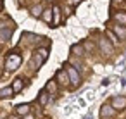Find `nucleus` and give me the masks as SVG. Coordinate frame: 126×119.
I'll return each mask as SVG.
<instances>
[{
  "mask_svg": "<svg viewBox=\"0 0 126 119\" xmlns=\"http://www.w3.org/2000/svg\"><path fill=\"white\" fill-rule=\"evenodd\" d=\"M21 62H23V57L19 54H16V52H11L5 57V69L7 71H16L21 66Z\"/></svg>",
  "mask_w": 126,
  "mask_h": 119,
  "instance_id": "nucleus-1",
  "label": "nucleus"
},
{
  "mask_svg": "<svg viewBox=\"0 0 126 119\" xmlns=\"http://www.w3.org/2000/svg\"><path fill=\"white\" fill-rule=\"evenodd\" d=\"M47 59H48V48H36L33 52V66H35V69L42 67Z\"/></svg>",
  "mask_w": 126,
  "mask_h": 119,
  "instance_id": "nucleus-2",
  "label": "nucleus"
},
{
  "mask_svg": "<svg viewBox=\"0 0 126 119\" xmlns=\"http://www.w3.org/2000/svg\"><path fill=\"white\" fill-rule=\"evenodd\" d=\"M98 47H100V52L104 55H107V57H110L114 54V45H112V42L107 36H100L98 38Z\"/></svg>",
  "mask_w": 126,
  "mask_h": 119,
  "instance_id": "nucleus-3",
  "label": "nucleus"
},
{
  "mask_svg": "<svg viewBox=\"0 0 126 119\" xmlns=\"http://www.w3.org/2000/svg\"><path fill=\"white\" fill-rule=\"evenodd\" d=\"M66 69H67V73H69L71 88H78V86H79V83H81V76H79L78 69H76V67H73V66H67Z\"/></svg>",
  "mask_w": 126,
  "mask_h": 119,
  "instance_id": "nucleus-4",
  "label": "nucleus"
},
{
  "mask_svg": "<svg viewBox=\"0 0 126 119\" xmlns=\"http://www.w3.org/2000/svg\"><path fill=\"white\" fill-rule=\"evenodd\" d=\"M55 79L61 86H71V81H69V73L67 69H59L55 73Z\"/></svg>",
  "mask_w": 126,
  "mask_h": 119,
  "instance_id": "nucleus-5",
  "label": "nucleus"
},
{
  "mask_svg": "<svg viewBox=\"0 0 126 119\" xmlns=\"http://www.w3.org/2000/svg\"><path fill=\"white\" fill-rule=\"evenodd\" d=\"M116 112H117V110H116L110 104H107V102H105V104H102V107H100V117H102V119L114 117V116H116Z\"/></svg>",
  "mask_w": 126,
  "mask_h": 119,
  "instance_id": "nucleus-6",
  "label": "nucleus"
},
{
  "mask_svg": "<svg viewBox=\"0 0 126 119\" xmlns=\"http://www.w3.org/2000/svg\"><path fill=\"white\" fill-rule=\"evenodd\" d=\"M110 105L116 109V110H124L126 109V97L123 95H116L110 98Z\"/></svg>",
  "mask_w": 126,
  "mask_h": 119,
  "instance_id": "nucleus-7",
  "label": "nucleus"
},
{
  "mask_svg": "<svg viewBox=\"0 0 126 119\" xmlns=\"http://www.w3.org/2000/svg\"><path fill=\"white\" fill-rule=\"evenodd\" d=\"M116 35H117V38L119 40H126V26H123V24H117V23H114L112 24V28H110Z\"/></svg>",
  "mask_w": 126,
  "mask_h": 119,
  "instance_id": "nucleus-8",
  "label": "nucleus"
},
{
  "mask_svg": "<svg viewBox=\"0 0 126 119\" xmlns=\"http://www.w3.org/2000/svg\"><path fill=\"white\" fill-rule=\"evenodd\" d=\"M59 83H57V79H48L47 81V85H45V90L50 93V95H57V90H59V86H57Z\"/></svg>",
  "mask_w": 126,
  "mask_h": 119,
  "instance_id": "nucleus-9",
  "label": "nucleus"
},
{
  "mask_svg": "<svg viewBox=\"0 0 126 119\" xmlns=\"http://www.w3.org/2000/svg\"><path fill=\"white\" fill-rule=\"evenodd\" d=\"M112 21H114V23H117V24L126 26V12H124V11L114 12V14H112Z\"/></svg>",
  "mask_w": 126,
  "mask_h": 119,
  "instance_id": "nucleus-10",
  "label": "nucleus"
},
{
  "mask_svg": "<svg viewBox=\"0 0 126 119\" xmlns=\"http://www.w3.org/2000/svg\"><path fill=\"white\" fill-rule=\"evenodd\" d=\"M14 33V28H2L0 30V42H9Z\"/></svg>",
  "mask_w": 126,
  "mask_h": 119,
  "instance_id": "nucleus-11",
  "label": "nucleus"
},
{
  "mask_svg": "<svg viewBox=\"0 0 126 119\" xmlns=\"http://www.w3.org/2000/svg\"><path fill=\"white\" fill-rule=\"evenodd\" d=\"M71 54L76 55V57H81V55L86 54V50H85V47H83L81 43H74V45L71 47Z\"/></svg>",
  "mask_w": 126,
  "mask_h": 119,
  "instance_id": "nucleus-12",
  "label": "nucleus"
},
{
  "mask_svg": "<svg viewBox=\"0 0 126 119\" xmlns=\"http://www.w3.org/2000/svg\"><path fill=\"white\" fill-rule=\"evenodd\" d=\"M42 19H43L47 24H52V21H54V11H52V7H48V9H43Z\"/></svg>",
  "mask_w": 126,
  "mask_h": 119,
  "instance_id": "nucleus-13",
  "label": "nucleus"
},
{
  "mask_svg": "<svg viewBox=\"0 0 126 119\" xmlns=\"http://www.w3.org/2000/svg\"><path fill=\"white\" fill-rule=\"evenodd\" d=\"M48 98H50V93L47 91V90H42L40 93H38V102H40V105H47L48 104Z\"/></svg>",
  "mask_w": 126,
  "mask_h": 119,
  "instance_id": "nucleus-14",
  "label": "nucleus"
},
{
  "mask_svg": "<svg viewBox=\"0 0 126 119\" xmlns=\"http://www.w3.org/2000/svg\"><path fill=\"white\" fill-rule=\"evenodd\" d=\"M14 88L12 86H5V88H2L0 90V98H11V97H14Z\"/></svg>",
  "mask_w": 126,
  "mask_h": 119,
  "instance_id": "nucleus-15",
  "label": "nucleus"
},
{
  "mask_svg": "<svg viewBox=\"0 0 126 119\" xmlns=\"http://www.w3.org/2000/svg\"><path fill=\"white\" fill-rule=\"evenodd\" d=\"M52 11H54V21H52V24L54 26H59L61 24V9H59V5H54L52 7Z\"/></svg>",
  "mask_w": 126,
  "mask_h": 119,
  "instance_id": "nucleus-16",
  "label": "nucleus"
},
{
  "mask_svg": "<svg viewBox=\"0 0 126 119\" xmlns=\"http://www.w3.org/2000/svg\"><path fill=\"white\" fill-rule=\"evenodd\" d=\"M16 114L17 116H28L30 114V105L28 104H19L16 107Z\"/></svg>",
  "mask_w": 126,
  "mask_h": 119,
  "instance_id": "nucleus-17",
  "label": "nucleus"
},
{
  "mask_svg": "<svg viewBox=\"0 0 126 119\" xmlns=\"http://www.w3.org/2000/svg\"><path fill=\"white\" fill-rule=\"evenodd\" d=\"M105 36L112 42V45H114V47H116V45H119V38H117V35H116L112 30H107V31H105Z\"/></svg>",
  "mask_w": 126,
  "mask_h": 119,
  "instance_id": "nucleus-18",
  "label": "nucleus"
},
{
  "mask_svg": "<svg viewBox=\"0 0 126 119\" xmlns=\"http://www.w3.org/2000/svg\"><path fill=\"white\" fill-rule=\"evenodd\" d=\"M12 88H14V91H16V93H19V91L24 88V81H23L21 78H16V79L12 81Z\"/></svg>",
  "mask_w": 126,
  "mask_h": 119,
  "instance_id": "nucleus-19",
  "label": "nucleus"
},
{
  "mask_svg": "<svg viewBox=\"0 0 126 119\" xmlns=\"http://www.w3.org/2000/svg\"><path fill=\"white\" fill-rule=\"evenodd\" d=\"M2 28H16V26H14V23L11 19L2 17V19H0V30H2Z\"/></svg>",
  "mask_w": 126,
  "mask_h": 119,
  "instance_id": "nucleus-20",
  "label": "nucleus"
},
{
  "mask_svg": "<svg viewBox=\"0 0 126 119\" xmlns=\"http://www.w3.org/2000/svg\"><path fill=\"white\" fill-rule=\"evenodd\" d=\"M42 14H43V7H42V5H35V7H31V16H35V17H42Z\"/></svg>",
  "mask_w": 126,
  "mask_h": 119,
  "instance_id": "nucleus-21",
  "label": "nucleus"
},
{
  "mask_svg": "<svg viewBox=\"0 0 126 119\" xmlns=\"http://www.w3.org/2000/svg\"><path fill=\"white\" fill-rule=\"evenodd\" d=\"M83 47H85V50H86V52H92V50H93V43H92V42H88V40H86V42H83Z\"/></svg>",
  "mask_w": 126,
  "mask_h": 119,
  "instance_id": "nucleus-22",
  "label": "nucleus"
},
{
  "mask_svg": "<svg viewBox=\"0 0 126 119\" xmlns=\"http://www.w3.org/2000/svg\"><path fill=\"white\" fill-rule=\"evenodd\" d=\"M124 2V0H112V7H116V5H121Z\"/></svg>",
  "mask_w": 126,
  "mask_h": 119,
  "instance_id": "nucleus-23",
  "label": "nucleus"
},
{
  "mask_svg": "<svg viewBox=\"0 0 126 119\" xmlns=\"http://www.w3.org/2000/svg\"><path fill=\"white\" fill-rule=\"evenodd\" d=\"M109 83H110V79H109V78H104V81H102V85H104V86H107Z\"/></svg>",
  "mask_w": 126,
  "mask_h": 119,
  "instance_id": "nucleus-24",
  "label": "nucleus"
},
{
  "mask_svg": "<svg viewBox=\"0 0 126 119\" xmlns=\"http://www.w3.org/2000/svg\"><path fill=\"white\" fill-rule=\"evenodd\" d=\"M79 2H81V0H69V4H71V5H78Z\"/></svg>",
  "mask_w": 126,
  "mask_h": 119,
  "instance_id": "nucleus-25",
  "label": "nucleus"
},
{
  "mask_svg": "<svg viewBox=\"0 0 126 119\" xmlns=\"http://www.w3.org/2000/svg\"><path fill=\"white\" fill-rule=\"evenodd\" d=\"M83 119H93V117H92V112H88V114H86V116H85Z\"/></svg>",
  "mask_w": 126,
  "mask_h": 119,
  "instance_id": "nucleus-26",
  "label": "nucleus"
},
{
  "mask_svg": "<svg viewBox=\"0 0 126 119\" xmlns=\"http://www.w3.org/2000/svg\"><path fill=\"white\" fill-rule=\"evenodd\" d=\"M7 119H21V117H19V116H17V114H16V116H9V117H7Z\"/></svg>",
  "mask_w": 126,
  "mask_h": 119,
  "instance_id": "nucleus-27",
  "label": "nucleus"
},
{
  "mask_svg": "<svg viewBox=\"0 0 126 119\" xmlns=\"http://www.w3.org/2000/svg\"><path fill=\"white\" fill-rule=\"evenodd\" d=\"M24 117H26V119H33V117H31V116H30V114H28V116H24Z\"/></svg>",
  "mask_w": 126,
  "mask_h": 119,
  "instance_id": "nucleus-28",
  "label": "nucleus"
},
{
  "mask_svg": "<svg viewBox=\"0 0 126 119\" xmlns=\"http://www.w3.org/2000/svg\"><path fill=\"white\" fill-rule=\"evenodd\" d=\"M123 83H124V85H126V79H124V81H123Z\"/></svg>",
  "mask_w": 126,
  "mask_h": 119,
  "instance_id": "nucleus-29",
  "label": "nucleus"
},
{
  "mask_svg": "<svg viewBox=\"0 0 126 119\" xmlns=\"http://www.w3.org/2000/svg\"><path fill=\"white\" fill-rule=\"evenodd\" d=\"M0 5H2V0H0Z\"/></svg>",
  "mask_w": 126,
  "mask_h": 119,
  "instance_id": "nucleus-30",
  "label": "nucleus"
},
{
  "mask_svg": "<svg viewBox=\"0 0 126 119\" xmlns=\"http://www.w3.org/2000/svg\"><path fill=\"white\" fill-rule=\"evenodd\" d=\"M0 76H2V71H0Z\"/></svg>",
  "mask_w": 126,
  "mask_h": 119,
  "instance_id": "nucleus-31",
  "label": "nucleus"
}]
</instances>
